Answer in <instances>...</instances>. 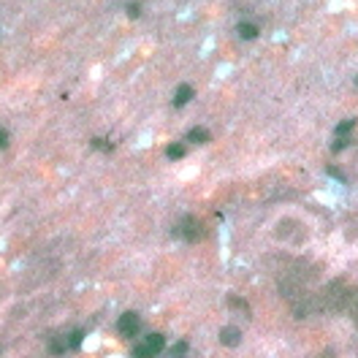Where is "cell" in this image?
<instances>
[{
  "instance_id": "8",
  "label": "cell",
  "mask_w": 358,
  "mask_h": 358,
  "mask_svg": "<svg viewBox=\"0 0 358 358\" xmlns=\"http://www.w3.org/2000/svg\"><path fill=\"white\" fill-rule=\"evenodd\" d=\"M187 350H190V345H187L185 339H182V342H177V345L171 347V353H169V355H171V358H185V355H187Z\"/></svg>"
},
{
  "instance_id": "17",
  "label": "cell",
  "mask_w": 358,
  "mask_h": 358,
  "mask_svg": "<svg viewBox=\"0 0 358 358\" xmlns=\"http://www.w3.org/2000/svg\"><path fill=\"white\" fill-rule=\"evenodd\" d=\"M355 84H358V79H355Z\"/></svg>"
},
{
  "instance_id": "5",
  "label": "cell",
  "mask_w": 358,
  "mask_h": 358,
  "mask_svg": "<svg viewBox=\"0 0 358 358\" xmlns=\"http://www.w3.org/2000/svg\"><path fill=\"white\" fill-rule=\"evenodd\" d=\"M187 141H193V144H206V141H212V133L206 128H190Z\"/></svg>"
},
{
  "instance_id": "10",
  "label": "cell",
  "mask_w": 358,
  "mask_h": 358,
  "mask_svg": "<svg viewBox=\"0 0 358 358\" xmlns=\"http://www.w3.org/2000/svg\"><path fill=\"white\" fill-rule=\"evenodd\" d=\"M166 155L174 157V160H179V157H185V147L182 144H169V149H166Z\"/></svg>"
},
{
  "instance_id": "11",
  "label": "cell",
  "mask_w": 358,
  "mask_h": 358,
  "mask_svg": "<svg viewBox=\"0 0 358 358\" xmlns=\"http://www.w3.org/2000/svg\"><path fill=\"white\" fill-rule=\"evenodd\" d=\"M131 355H133V358H155V355H152V353H149V350L144 347V342L133 347V353H131Z\"/></svg>"
},
{
  "instance_id": "13",
  "label": "cell",
  "mask_w": 358,
  "mask_h": 358,
  "mask_svg": "<svg viewBox=\"0 0 358 358\" xmlns=\"http://www.w3.org/2000/svg\"><path fill=\"white\" fill-rule=\"evenodd\" d=\"M139 14H141V6H139V3H131V6H128V17H133V19H136Z\"/></svg>"
},
{
  "instance_id": "3",
  "label": "cell",
  "mask_w": 358,
  "mask_h": 358,
  "mask_svg": "<svg viewBox=\"0 0 358 358\" xmlns=\"http://www.w3.org/2000/svg\"><path fill=\"white\" fill-rule=\"evenodd\" d=\"M144 347L149 350V353H152V355H157V353H163V350H166V337H163V334H147V339H144Z\"/></svg>"
},
{
  "instance_id": "4",
  "label": "cell",
  "mask_w": 358,
  "mask_h": 358,
  "mask_svg": "<svg viewBox=\"0 0 358 358\" xmlns=\"http://www.w3.org/2000/svg\"><path fill=\"white\" fill-rule=\"evenodd\" d=\"M193 87H190V84H182L179 87V90H177V95H174V106H177V109H182V106H187V103L190 101H193Z\"/></svg>"
},
{
  "instance_id": "1",
  "label": "cell",
  "mask_w": 358,
  "mask_h": 358,
  "mask_svg": "<svg viewBox=\"0 0 358 358\" xmlns=\"http://www.w3.org/2000/svg\"><path fill=\"white\" fill-rule=\"evenodd\" d=\"M117 331L122 334L125 339L136 337V334L141 331V317H139L136 312H125V315H119V320H117Z\"/></svg>"
},
{
  "instance_id": "14",
  "label": "cell",
  "mask_w": 358,
  "mask_h": 358,
  "mask_svg": "<svg viewBox=\"0 0 358 358\" xmlns=\"http://www.w3.org/2000/svg\"><path fill=\"white\" fill-rule=\"evenodd\" d=\"M6 147H9V131L0 128V149H6Z\"/></svg>"
},
{
  "instance_id": "6",
  "label": "cell",
  "mask_w": 358,
  "mask_h": 358,
  "mask_svg": "<svg viewBox=\"0 0 358 358\" xmlns=\"http://www.w3.org/2000/svg\"><path fill=\"white\" fill-rule=\"evenodd\" d=\"M236 33L244 38V41H252V38H258V25H252V22H239Z\"/></svg>"
},
{
  "instance_id": "16",
  "label": "cell",
  "mask_w": 358,
  "mask_h": 358,
  "mask_svg": "<svg viewBox=\"0 0 358 358\" xmlns=\"http://www.w3.org/2000/svg\"><path fill=\"white\" fill-rule=\"evenodd\" d=\"M345 147H347V141H345V139H339L337 144H334V152H339V149H345Z\"/></svg>"
},
{
  "instance_id": "2",
  "label": "cell",
  "mask_w": 358,
  "mask_h": 358,
  "mask_svg": "<svg viewBox=\"0 0 358 358\" xmlns=\"http://www.w3.org/2000/svg\"><path fill=\"white\" fill-rule=\"evenodd\" d=\"M220 342L225 347H236L239 342H242V331H239L236 326H225V329L220 331Z\"/></svg>"
},
{
  "instance_id": "7",
  "label": "cell",
  "mask_w": 358,
  "mask_h": 358,
  "mask_svg": "<svg viewBox=\"0 0 358 358\" xmlns=\"http://www.w3.org/2000/svg\"><path fill=\"white\" fill-rule=\"evenodd\" d=\"M66 350H71L68 347V339H60V337H54L52 342H49V353L52 355H62Z\"/></svg>"
},
{
  "instance_id": "9",
  "label": "cell",
  "mask_w": 358,
  "mask_h": 358,
  "mask_svg": "<svg viewBox=\"0 0 358 358\" xmlns=\"http://www.w3.org/2000/svg\"><path fill=\"white\" fill-rule=\"evenodd\" d=\"M82 342H84V331H79V329L71 331V337H68V347H71V350H76Z\"/></svg>"
},
{
  "instance_id": "15",
  "label": "cell",
  "mask_w": 358,
  "mask_h": 358,
  "mask_svg": "<svg viewBox=\"0 0 358 358\" xmlns=\"http://www.w3.org/2000/svg\"><path fill=\"white\" fill-rule=\"evenodd\" d=\"M92 147L95 149H111V144H106L103 139H92Z\"/></svg>"
},
{
  "instance_id": "12",
  "label": "cell",
  "mask_w": 358,
  "mask_h": 358,
  "mask_svg": "<svg viewBox=\"0 0 358 358\" xmlns=\"http://www.w3.org/2000/svg\"><path fill=\"white\" fill-rule=\"evenodd\" d=\"M353 128H355V119H345V122L337 125V133H339V136H345V133H350Z\"/></svg>"
}]
</instances>
